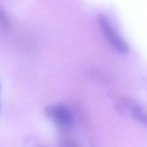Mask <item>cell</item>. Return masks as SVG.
<instances>
[{"mask_svg": "<svg viewBox=\"0 0 147 147\" xmlns=\"http://www.w3.org/2000/svg\"><path fill=\"white\" fill-rule=\"evenodd\" d=\"M97 20L104 36L111 45L121 54L129 53L130 50L129 44L115 28L111 20L103 14H98Z\"/></svg>", "mask_w": 147, "mask_h": 147, "instance_id": "cell-1", "label": "cell"}, {"mask_svg": "<svg viewBox=\"0 0 147 147\" xmlns=\"http://www.w3.org/2000/svg\"><path fill=\"white\" fill-rule=\"evenodd\" d=\"M46 115L63 129H70L74 123V117L70 109L64 104L51 105L45 109Z\"/></svg>", "mask_w": 147, "mask_h": 147, "instance_id": "cell-2", "label": "cell"}, {"mask_svg": "<svg viewBox=\"0 0 147 147\" xmlns=\"http://www.w3.org/2000/svg\"><path fill=\"white\" fill-rule=\"evenodd\" d=\"M126 112H129L136 121L147 128V112L142 106L131 100Z\"/></svg>", "mask_w": 147, "mask_h": 147, "instance_id": "cell-3", "label": "cell"}, {"mask_svg": "<svg viewBox=\"0 0 147 147\" xmlns=\"http://www.w3.org/2000/svg\"><path fill=\"white\" fill-rule=\"evenodd\" d=\"M57 142L59 147H80L73 138L64 135L59 136Z\"/></svg>", "mask_w": 147, "mask_h": 147, "instance_id": "cell-4", "label": "cell"}, {"mask_svg": "<svg viewBox=\"0 0 147 147\" xmlns=\"http://www.w3.org/2000/svg\"><path fill=\"white\" fill-rule=\"evenodd\" d=\"M10 22L7 13L2 8L0 7V27L3 30H8L9 28Z\"/></svg>", "mask_w": 147, "mask_h": 147, "instance_id": "cell-5", "label": "cell"}, {"mask_svg": "<svg viewBox=\"0 0 147 147\" xmlns=\"http://www.w3.org/2000/svg\"><path fill=\"white\" fill-rule=\"evenodd\" d=\"M0 111H1V103H0Z\"/></svg>", "mask_w": 147, "mask_h": 147, "instance_id": "cell-6", "label": "cell"}, {"mask_svg": "<svg viewBox=\"0 0 147 147\" xmlns=\"http://www.w3.org/2000/svg\"><path fill=\"white\" fill-rule=\"evenodd\" d=\"M0 89H1V84H0Z\"/></svg>", "mask_w": 147, "mask_h": 147, "instance_id": "cell-7", "label": "cell"}]
</instances>
